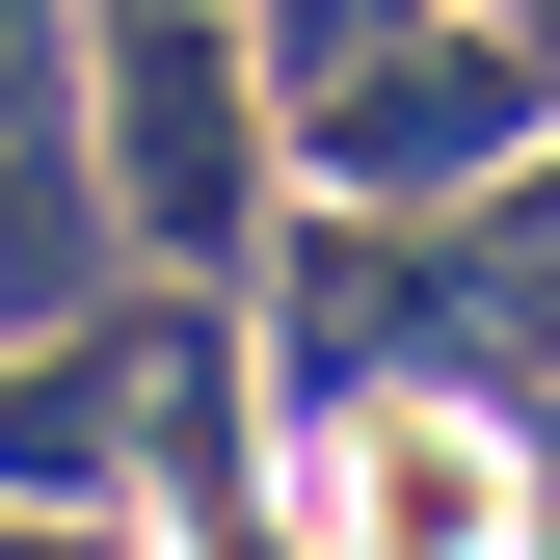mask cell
Segmentation results:
<instances>
[{"instance_id": "1", "label": "cell", "mask_w": 560, "mask_h": 560, "mask_svg": "<svg viewBox=\"0 0 560 560\" xmlns=\"http://www.w3.org/2000/svg\"><path fill=\"white\" fill-rule=\"evenodd\" d=\"M294 374L320 400H560V133L508 187H454V214H347V241H294Z\"/></svg>"}, {"instance_id": "2", "label": "cell", "mask_w": 560, "mask_h": 560, "mask_svg": "<svg viewBox=\"0 0 560 560\" xmlns=\"http://www.w3.org/2000/svg\"><path fill=\"white\" fill-rule=\"evenodd\" d=\"M534 133H560V81H534L508 27H400L374 81H320V107H294V161L347 187V214H454V187H508Z\"/></svg>"}, {"instance_id": "3", "label": "cell", "mask_w": 560, "mask_h": 560, "mask_svg": "<svg viewBox=\"0 0 560 560\" xmlns=\"http://www.w3.org/2000/svg\"><path fill=\"white\" fill-rule=\"evenodd\" d=\"M294 534L320 560H508V428L480 400H294Z\"/></svg>"}, {"instance_id": "4", "label": "cell", "mask_w": 560, "mask_h": 560, "mask_svg": "<svg viewBox=\"0 0 560 560\" xmlns=\"http://www.w3.org/2000/svg\"><path fill=\"white\" fill-rule=\"evenodd\" d=\"M107 267V214H81V133H54V27L0 0V320H54Z\"/></svg>"}, {"instance_id": "5", "label": "cell", "mask_w": 560, "mask_h": 560, "mask_svg": "<svg viewBox=\"0 0 560 560\" xmlns=\"http://www.w3.org/2000/svg\"><path fill=\"white\" fill-rule=\"evenodd\" d=\"M133 400H161V347H133V320L27 347V374H0V480H107V454H133Z\"/></svg>"}, {"instance_id": "6", "label": "cell", "mask_w": 560, "mask_h": 560, "mask_svg": "<svg viewBox=\"0 0 560 560\" xmlns=\"http://www.w3.org/2000/svg\"><path fill=\"white\" fill-rule=\"evenodd\" d=\"M374 54H400V0H267V81H294V107H320V81H374Z\"/></svg>"}, {"instance_id": "7", "label": "cell", "mask_w": 560, "mask_h": 560, "mask_svg": "<svg viewBox=\"0 0 560 560\" xmlns=\"http://www.w3.org/2000/svg\"><path fill=\"white\" fill-rule=\"evenodd\" d=\"M480 27H508V54H534V81H560V0H480Z\"/></svg>"}, {"instance_id": "8", "label": "cell", "mask_w": 560, "mask_h": 560, "mask_svg": "<svg viewBox=\"0 0 560 560\" xmlns=\"http://www.w3.org/2000/svg\"><path fill=\"white\" fill-rule=\"evenodd\" d=\"M534 560H560V400H534Z\"/></svg>"}, {"instance_id": "9", "label": "cell", "mask_w": 560, "mask_h": 560, "mask_svg": "<svg viewBox=\"0 0 560 560\" xmlns=\"http://www.w3.org/2000/svg\"><path fill=\"white\" fill-rule=\"evenodd\" d=\"M0 560H81V534H27V508H0Z\"/></svg>"}]
</instances>
